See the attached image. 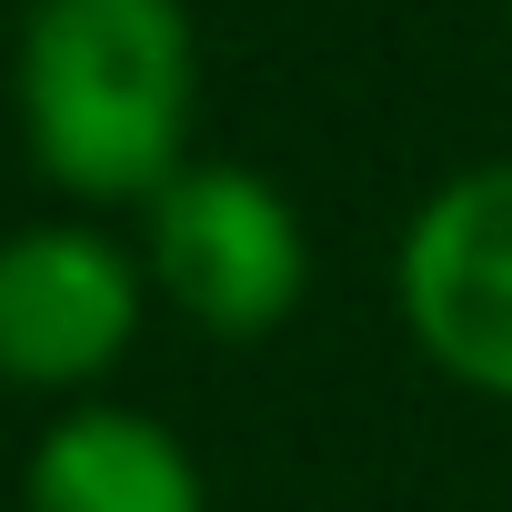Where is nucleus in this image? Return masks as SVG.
Masks as SVG:
<instances>
[{"instance_id": "f257e3e1", "label": "nucleus", "mask_w": 512, "mask_h": 512, "mask_svg": "<svg viewBox=\"0 0 512 512\" xmlns=\"http://www.w3.org/2000/svg\"><path fill=\"white\" fill-rule=\"evenodd\" d=\"M11 121L71 211H151L201 161V21L191 0H21Z\"/></svg>"}, {"instance_id": "f03ea898", "label": "nucleus", "mask_w": 512, "mask_h": 512, "mask_svg": "<svg viewBox=\"0 0 512 512\" xmlns=\"http://www.w3.org/2000/svg\"><path fill=\"white\" fill-rule=\"evenodd\" d=\"M151 302L181 312L201 342H272L312 292V231L251 161H191L141 211Z\"/></svg>"}, {"instance_id": "7ed1b4c3", "label": "nucleus", "mask_w": 512, "mask_h": 512, "mask_svg": "<svg viewBox=\"0 0 512 512\" xmlns=\"http://www.w3.org/2000/svg\"><path fill=\"white\" fill-rule=\"evenodd\" d=\"M151 312V272L91 211H51L0 231V382L21 392H91L131 362Z\"/></svg>"}, {"instance_id": "20e7f679", "label": "nucleus", "mask_w": 512, "mask_h": 512, "mask_svg": "<svg viewBox=\"0 0 512 512\" xmlns=\"http://www.w3.org/2000/svg\"><path fill=\"white\" fill-rule=\"evenodd\" d=\"M392 292L412 352L442 382L512 402V151L422 191V211L402 221Z\"/></svg>"}, {"instance_id": "39448f33", "label": "nucleus", "mask_w": 512, "mask_h": 512, "mask_svg": "<svg viewBox=\"0 0 512 512\" xmlns=\"http://www.w3.org/2000/svg\"><path fill=\"white\" fill-rule=\"evenodd\" d=\"M21 512H211V482L161 412L71 402L21 462Z\"/></svg>"}, {"instance_id": "423d86ee", "label": "nucleus", "mask_w": 512, "mask_h": 512, "mask_svg": "<svg viewBox=\"0 0 512 512\" xmlns=\"http://www.w3.org/2000/svg\"><path fill=\"white\" fill-rule=\"evenodd\" d=\"M502 21H512V0H502Z\"/></svg>"}]
</instances>
